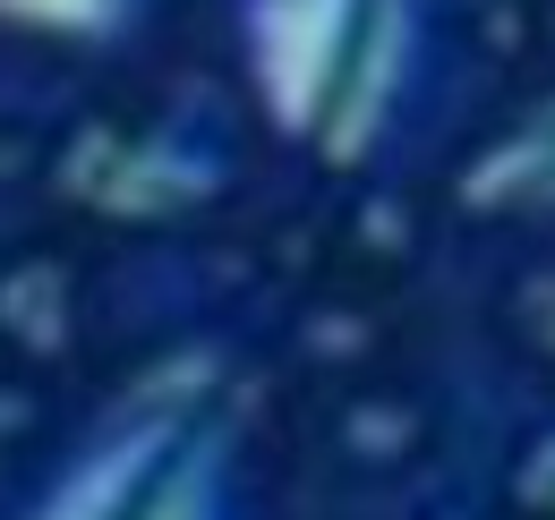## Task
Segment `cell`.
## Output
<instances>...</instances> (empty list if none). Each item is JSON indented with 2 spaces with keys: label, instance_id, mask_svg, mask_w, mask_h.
I'll return each mask as SVG.
<instances>
[{
  "label": "cell",
  "instance_id": "obj_2",
  "mask_svg": "<svg viewBox=\"0 0 555 520\" xmlns=\"http://www.w3.org/2000/svg\"><path fill=\"white\" fill-rule=\"evenodd\" d=\"M129 520H222V478L206 453H163Z\"/></svg>",
  "mask_w": 555,
  "mask_h": 520
},
{
  "label": "cell",
  "instance_id": "obj_1",
  "mask_svg": "<svg viewBox=\"0 0 555 520\" xmlns=\"http://www.w3.org/2000/svg\"><path fill=\"white\" fill-rule=\"evenodd\" d=\"M163 453H171L163 435H129V444L94 453L35 520H129V504L145 495V478H154V460H163Z\"/></svg>",
  "mask_w": 555,
  "mask_h": 520
}]
</instances>
